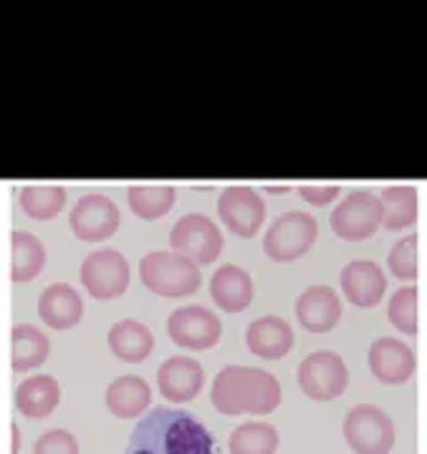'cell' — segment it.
<instances>
[{"instance_id":"obj_1","label":"cell","mask_w":427,"mask_h":454,"mask_svg":"<svg viewBox=\"0 0 427 454\" xmlns=\"http://www.w3.org/2000/svg\"><path fill=\"white\" fill-rule=\"evenodd\" d=\"M124 454H220L210 429L185 409L154 406L131 429Z\"/></svg>"},{"instance_id":"obj_2","label":"cell","mask_w":427,"mask_h":454,"mask_svg":"<svg viewBox=\"0 0 427 454\" xmlns=\"http://www.w3.org/2000/svg\"><path fill=\"white\" fill-rule=\"evenodd\" d=\"M283 399L281 381L256 366H223L213 381L210 402L223 417H268Z\"/></svg>"},{"instance_id":"obj_3","label":"cell","mask_w":427,"mask_h":454,"mask_svg":"<svg viewBox=\"0 0 427 454\" xmlns=\"http://www.w3.org/2000/svg\"><path fill=\"white\" fill-rule=\"evenodd\" d=\"M139 278L145 288L162 298H187L200 291V265L175 250H154L139 260Z\"/></svg>"},{"instance_id":"obj_4","label":"cell","mask_w":427,"mask_h":454,"mask_svg":"<svg viewBox=\"0 0 427 454\" xmlns=\"http://www.w3.org/2000/svg\"><path fill=\"white\" fill-rule=\"evenodd\" d=\"M316 238H319L316 217L301 210L283 212L265 230L263 250L273 262H296L312 250Z\"/></svg>"},{"instance_id":"obj_5","label":"cell","mask_w":427,"mask_h":454,"mask_svg":"<svg viewBox=\"0 0 427 454\" xmlns=\"http://www.w3.org/2000/svg\"><path fill=\"white\" fill-rule=\"evenodd\" d=\"M344 439L354 454H390L397 432L384 409L375 404H357L346 411Z\"/></svg>"},{"instance_id":"obj_6","label":"cell","mask_w":427,"mask_h":454,"mask_svg":"<svg viewBox=\"0 0 427 454\" xmlns=\"http://www.w3.org/2000/svg\"><path fill=\"white\" fill-rule=\"evenodd\" d=\"M328 225L334 230V235L346 243L369 240L382 227V202L369 190H354L331 212Z\"/></svg>"},{"instance_id":"obj_7","label":"cell","mask_w":427,"mask_h":454,"mask_svg":"<svg viewBox=\"0 0 427 454\" xmlns=\"http://www.w3.org/2000/svg\"><path fill=\"white\" fill-rule=\"evenodd\" d=\"M170 245L175 253L190 258L195 265H210L223 253V232L202 212H190L170 230Z\"/></svg>"},{"instance_id":"obj_8","label":"cell","mask_w":427,"mask_h":454,"mask_svg":"<svg viewBox=\"0 0 427 454\" xmlns=\"http://www.w3.org/2000/svg\"><path fill=\"white\" fill-rule=\"evenodd\" d=\"M130 262L115 247H101L82 262V283L97 301H115L130 288Z\"/></svg>"},{"instance_id":"obj_9","label":"cell","mask_w":427,"mask_h":454,"mask_svg":"<svg viewBox=\"0 0 427 454\" xmlns=\"http://www.w3.org/2000/svg\"><path fill=\"white\" fill-rule=\"evenodd\" d=\"M349 384L344 358L334 351H313L298 366V387L313 402H331L342 396Z\"/></svg>"},{"instance_id":"obj_10","label":"cell","mask_w":427,"mask_h":454,"mask_svg":"<svg viewBox=\"0 0 427 454\" xmlns=\"http://www.w3.org/2000/svg\"><path fill=\"white\" fill-rule=\"evenodd\" d=\"M167 333L182 348L210 351L223 336V321L205 306H182L170 313Z\"/></svg>"},{"instance_id":"obj_11","label":"cell","mask_w":427,"mask_h":454,"mask_svg":"<svg viewBox=\"0 0 427 454\" xmlns=\"http://www.w3.org/2000/svg\"><path fill=\"white\" fill-rule=\"evenodd\" d=\"M71 232L83 243H104L115 235L122 225L119 207L107 195H83L74 205L68 217Z\"/></svg>"},{"instance_id":"obj_12","label":"cell","mask_w":427,"mask_h":454,"mask_svg":"<svg viewBox=\"0 0 427 454\" xmlns=\"http://www.w3.org/2000/svg\"><path fill=\"white\" fill-rule=\"evenodd\" d=\"M217 217L235 238H256L265 223V202L250 187H228L217 197Z\"/></svg>"},{"instance_id":"obj_13","label":"cell","mask_w":427,"mask_h":454,"mask_svg":"<svg viewBox=\"0 0 427 454\" xmlns=\"http://www.w3.org/2000/svg\"><path fill=\"white\" fill-rule=\"evenodd\" d=\"M369 372L387 387L407 384L415 373V354L405 340L382 336L369 346Z\"/></svg>"},{"instance_id":"obj_14","label":"cell","mask_w":427,"mask_h":454,"mask_svg":"<svg viewBox=\"0 0 427 454\" xmlns=\"http://www.w3.org/2000/svg\"><path fill=\"white\" fill-rule=\"evenodd\" d=\"M339 283H342V293L346 301L354 303L357 309H375L387 291V278L377 262H372V260L346 262L342 276H339Z\"/></svg>"},{"instance_id":"obj_15","label":"cell","mask_w":427,"mask_h":454,"mask_svg":"<svg viewBox=\"0 0 427 454\" xmlns=\"http://www.w3.org/2000/svg\"><path fill=\"white\" fill-rule=\"evenodd\" d=\"M296 318L309 333H328L342 321V298L331 286H312L296 301Z\"/></svg>"},{"instance_id":"obj_16","label":"cell","mask_w":427,"mask_h":454,"mask_svg":"<svg viewBox=\"0 0 427 454\" xmlns=\"http://www.w3.org/2000/svg\"><path fill=\"white\" fill-rule=\"evenodd\" d=\"M205 384V372L200 361L190 356H170L157 372V387L167 402L185 404L193 402Z\"/></svg>"},{"instance_id":"obj_17","label":"cell","mask_w":427,"mask_h":454,"mask_svg":"<svg viewBox=\"0 0 427 454\" xmlns=\"http://www.w3.org/2000/svg\"><path fill=\"white\" fill-rule=\"evenodd\" d=\"M248 351L265 361H281L294 348V328L281 316H263L248 325Z\"/></svg>"},{"instance_id":"obj_18","label":"cell","mask_w":427,"mask_h":454,"mask_svg":"<svg viewBox=\"0 0 427 454\" xmlns=\"http://www.w3.org/2000/svg\"><path fill=\"white\" fill-rule=\"evenodd\" d=\"M210 298L225 313H241L253 301V278L241 265L225 262L210 278Z\"/></svg>"},{"instance_id":"obj_19","label":"cell","mask_w":427,"mask_h":454,"mask_svg":"<svg viewBox=\"0 0 427 454\" xmlns=\"http://www.w3.org/2000/svg\"><path fill=\"white\" fill-rule=\"evenodd\" d=\"M38 316L53 331H68L82 321V295L68 283H53L38 298Z\"/></svg>"},{"instance_id":"obj_20","label":"cell","mask_w":427,"mask_h":454,"mask_svg":"<svg viewBox=\"0 0 427 454\" xmlns=\"http://www.w3.org/2000/svg\"><path fill=\"white\" fill-rule=\"evenodd\" d=\"M61 402V387L49 373L23 379L16 389V409L26 419H49Z\"/></svg>"},{"instance_id":"obj_21","label":"cell","mask_w":427,"mask_h":454,"mask_svg":"<svg viewBox=\"0 0 427 454\" xmlns=\"http://www.w3.org/2000/svg\"><path fill=\"white\" fill-rule=\"evenodd\" d=\"M107 409L115 414V419H139L147 411L152 389L142 376H119L107 387Z\"/></svg>"},{"instance_id":"obj_22","label":"cell","mask_w":427,"mask_h":454,"mask_svg":"<svg viewBox=\"0 0 427 454\" xmlns=\"http://www.w3.org/2000/svg\"><path fill=\"white\" fill-rule=\"evenodd\" d=\"M109 348L124 364H142L154 348V336L147 325L134 318H124L109 328Z\"/></svg>"},{"instance_id":"obj_23","label":"cell","mask_w":427,"mask_h":454,"mask_svg":"<svg viewBox=\"0 0 427 454\" xmlns=\"http://www.w3.org/2000/svg\"><path fill=\"white\" fill-rule=\"evenodd\" d=\"M51 343L46 333L33 324H18L11 331V366L13 372L26 373L46 364Z\"/></svg>"},{"instance_id":"obj_24","label":"cell","mask_w":427,"mask_h":454,"mask_svg":"<svg viewBox=\"0 0 427 454\" xmlns=\"http://www.w3.org/2000/svg\"><path fill=\"white\" fill-rule=\"evenodd\" d=\"M46 265V247L26 230H16L11 235V280L28 283L38 276Z\"/></svg>"},{"instance_id":"obj_25","label":"cell","mask_w":427,"mask_h":454,"mask_svg":"<svg viewBox=\"0 0 427 454\" xmlns=\"http://www.w3.org/2000/svg\"><path fill=\"white\" fill-rule=\"evenodd\" d=\"M379 202H382V227L405 230L417 223L420 200H417V190L410 184L384 187L379 195Z\"/></svg>"},{"instance_id":"obj_26","label":"cell","mask_w":427,"mask_h":454,"mask_svg":"<svg viewBox=\"0 0 427 454\" xmlns=\"http://www.w3.org/2000/svg\"><path fill=\"white\" fill-rule=\"evenodd\" d=\"M281 444L279 429L268 422L238 424L228 437L230 454H276Z\"/></svg>"},{"instance_id":"obj_27","label":"cell","mask_w":427,"mask_h":454,"mask_svg":"<svg viewBox=\"0 0 427 454\" xmlns=\"http://www.w3.org/2000/svg\"><path fill=\"white\" fill-rule=\"evenodd\" d=\"M127 202L139 220L152 223V220H162L164 215L175 207L178 192L175 187H167V184H137L127 190Z\"/></svg>"},{"instance_id":"obj_28","label":"cell","mask_w":427,"mask_h":454,"mask_svg":"<svg viewBox=\"0 0 427 454\" xmlns=\"http://www.w3.org/2000/svg\"><path fill=\"white\" fill-rule=\"evenodd\" d=\"M20 207L31 220H51L66 205L64 187H43V184H28L20 190Z\"/></svg>"},{"instance_id":"obj_29","label":"cell","mask_w":427,"mask_h":454,"mask_svg":"<svg viewBox=\"0 0 427 454\" xmlns=\"http://www.w3.org/2000/svg\"><path fill=\"white\" fill-rule=\"evenodd\" d=\"M387 318L399 333L415 336L420 331V291L415 286H405L394 293L387 306Z\"/></svg>"},{"instance_id":"obj_30","label":"cell","mask_w":427,"mask_h":454,"mask_svg":"<svg viewBox=\"0 0 427 454\" xmlns=\"http://www.w3.org/2000/svg\"><path fill=\"white\" fill-rule=\"evenodd\" d=\"M387 265H390V273L397 280H405V283L417 280V276H420V238L417 235L399 238L390 250Z\"/></svg>"},{"instance_id":"obj_31","label":"cell","mask_w":427,"mask_h":454,"mask_svg":"<svg viewBox=\"0 0 427 454\" xmlns=\"http://www.w3.org/2000/svg\"><path fill=\"white\" fill-rule=\"evenodd\" d=\"M33 454H79V439L66 429H49L36 439Z\"/></svg>"},{"instance_id":"obj_32","label":"cell","mask_w":427,"mask_h":454,"mask_svg":"<svg viewBox=\"0 0 427 454\" xmlns=\"http://www.w3.org/2000/svg\"><path fill=\"white\" fill-rule=\"evenodd\" d=\"M339 184H301L298 187V195H301V200L304 202H309V205H313V207H327V205H331L336 197H339Z\"/></svg>"},{"instance_id":"obj_33","label":"cell","mask_w":427,"mask_h":454,"mask_svg":"<svg viewBox=\"0 0 427 454\" xmlns=\"http://www.w3.org/2000/svg\"><path fill=\"white\" fill-rule=\"evenodd\" d=\"M20 452V427L11 424V454Z\"/></svg>"},{"instance_id":"obj_34","label":"cell","mask_w":427,"mask_h":454,"mask_svg":"<svg viewBox=\"0 0 427 454\" xmlns=\"http://www.w3.org/2000/svg\"><path fill=\"white\" fill-rule=\"evenodd\" d=\"M265 190H268V192H289L291 187H271V184H268Z\"/></svg>"}]
</instances>
